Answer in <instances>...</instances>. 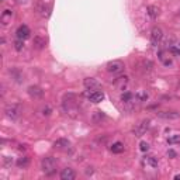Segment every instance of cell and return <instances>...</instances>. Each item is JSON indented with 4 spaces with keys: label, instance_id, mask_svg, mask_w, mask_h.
Listing matches in <instances>:
<instances>
[{
    "label": "cell",
    "instance_id": "obj_1",
    "mask_svg": "<svg viewBox=\"0 0 180 180\" xmlns=\"http://www.w3.org/2000/svg\"><path fill=\"white\" fill-rule=\"evenodd\" d=\"M41 169L45 174H52L57 169V159L53 156H47L41 160Z\"/></svg>",
    "mask_w": 180,
    "mask_h": 180
},
{
    "label": "cell",
    "instance_id": "obj_2",
    "mask_svg": "<svg viewBox=\"0 0 180 180\" xmlns=\"http://www.w3.org/2000/svg\"><path fill=\"white\" fill-rule=\"evenodd\" d=\"M21 113V106L20 104H11V106H7L6 110H4V114H6L7 118L10 120H17L20 117Z\"/></svg>",
    "mask_w": 180,
    "mask_h": 180
},
{
    "label": "cell",
    "instance_id": "obj_3",
    "mask_svg": "<svg viewBox=\"0 0 180 180\" xmlns=\"http://www.w3.org/2000/svg\"><path fill=\"white\" fill-rule=\"evenodd\" d=\"M107 72H110V73H121L124 72V64L121 61H111L107 64Z\"/></svg>",
    "mask_w": 180,
    "mask_h": 180
},
{
    "label": "cell",
    "instance_id": "obj_4",
    "mask_svg": "<svg viewBox=\"0 0 180 180\" xmlns=\"http://www.w3.org/2000/svg\"><path fill=\"white\" fill-rule=\"evenodd\" d=\"M149 124H151L149 120H142L137 127L134 128V135L135 137H142L143 134L148 131V128H149Z\"/></svg>",
    "mask_w": 180,
    "mask_h": 180
},
{
    "label": "cell",
    "instance_id": "obj_5",
    "mask_svg": "<svg viewBox=\"0 0 180 180\" xmlns=\"http://www.w3.org/2000/svg\"><path fill=\"white\" fill-rule=\"evenodd\" d=\"M87 97H89V100L92 101V103H100V101L104 100V93L103 92H100V90H92V92H86Z\"/></svg>",
    "mask_w": 180,
    "mask_h": 180
},
{
    "label": "cell",
    "instance_id": "obj_6",
    "mask_svg": "<svg viewBox=\"0 0 180 180\" xmlns=\"http://www.w3.org/2000/svg\"><path fill=\"white\" fill-rule=\"evenodd\" d=\"M162 37H163L162 30H160L159 27H154V28H152V31H151V44H152L154 47H156L158 44L160 42Z\"/></svg>",
    "mask_w": 180,
    "mask_h": 180
},
{
    "label": "cell",
    "instance_id": "obj_7",
    "mask_svg": "<svg viewBox=\"0 0 180 180\" xmlns=\"http://www.w3.org/2000/svg\"><path fill=\"white\" fill-rule=\"evenodd\" d=\"M30 34H31V31H30V28H28L25 24L20 25L18 28H17V31H16L17 38H20V40H27V38H30Z\"/></svg>",
    "mask_w": 180,
    "mask_h": 180
},
{
    "label": "cell",
    "instance_id": "obj_8",
    "mask_svg": "<svg viewBox=\"0 0 180 180\" xmlns=\"http://www.w3.org/2000/svg\"><path fill=\"white\" fill-rule=\"evenodd\" d=\"M83 84L86 89L89 90H97V89H100V82L96 79H93V77H86V79L83 80Z\"/></svg>",
    "mask_w": 180,
    "mask_h": 180
},
{
    "label": "cell",
    "instance_id": "obj_9",
    "mask_svg": "<svg viewBox=\"0 0 180 180\" xmlns=\"http://www.w3.org/2000/svg\"><path fill=\"white\" fill-rule=\"evenodd\" d=\"M128 82H130V77L128 76H120V77H117L115 80H114V86L117 87L118 90H124L125 87H127V84H128Z\"/></svg>",
    "mask_w": 180,
    "mask_h": 180
},
{
    "label": "cell",
    "instance_id": "obj_10",
    "mask_svg": "<svg viewBox=\"0 0 180 180\" xmlns=\"http://www.w3.org/2000/svg\"><path fill=\"white\" fill-rule=\"evenodd\" d=\"M158 117L165 118V120H177L180 117V113H177V111H159Z\"/></svg>",
    "mask_w": 180,
    "mask_h": 180
},
{
    "label": "cell",
    "instance_id": "obj_11",
    "mask_svg": "<svg viewBox=\"0 0 180 180\" xmlns=\"http://www.w3.org/2000/svg\"><path fill=\"white\" fill-rule=\"evenodd\" d=\"M11 18H13V10L6 9V10L2 13V16H0V23L3 24V25H7L9 23H11Z\"/></svg>",
    "mask_w": 180,
    "mask_h": 180
},
{
    "label": "cell",
    "instance_id": "obj_12",
    "mask_svg": "<svg viewBox=\"0 0 180 180\" xmlns=\"http://www.w3.org/2000/svg\"><path fill=\"white\" fill-rule=\"evenodd\" d=\"M53 147L57 148L59 151H68L70 148V142L68 139H64V138H61V139H57L53 142Z\"/></svg>",
    "mask_w": 180,
    "mask_h": 180
},
{
    "label": "cell",
    "instance_id": "obj_13",
    "mask_svg": "<svg viewBox=\"0 0 180 180\" xmlns=\"http://www.w3.org/2000/svg\"><path fill=\"white\" fill-rule=\"evenodd\" d=\"M76 177V173H75L73 169L70 167H65L62 172H61V179L62 180H73Z\"/></svg>",
    "mask_w": 180,
    "mask_h": 180
},
{
    "label": "cell",
    "instance_id": "obj_14",
    "mask_svg": "<svg viewBox=\"0 0 180 180\" xmlns=\"http://www.w3.org/2000/svg\"><path fill=\"white\" fill-rule=\"evenodd\" d=\"M27 92H28V94H30L31 97H34V99H40L44 94V90L38 86H30Z\"/></svg>",
    "mask_w": 180,
    "mask_h": 180
},
{
    "label": "cell",
    "instance_id": "obj_15",
    "mask_svg": "<svg viewBox=\"0 0 180 180\" xmlns=\"http://www.w3.org/2000/svg\"><path fill=\"white\" fill-rule=\"evenodd\" d=\"M143 163L155 169V167H158V159L155 156H145L143 158Z\"/></svg>",
    "mask_w": 180,
    "mask_h": 180
},
{
    "label": "cell",
    "instance_id": "obj_16",
    "mask_svg": "<svg viewBox=\"0 0 180 180\" xmlns=\"http://www.w3.org/2000/svg\"><path fill=\"white\" fill-rule=\"evenodd\" d=\"M158 57H159V59L163 62V65L165 66H170L172 65V59H170L169 57H166V52L165 51H159L158 52Z\"/></svg>",
    "mask_w": 180,
    "mask_h": 180
},
{
    "label": "cell",
    "instance_id": "obj_17",
    "mask_svg": "<svg viewBox=\"0 0 180 180\" xmlns=\"http://www.w3.org/2000/svg\"><path fill=\"white\" fill-rule=\"evenodd\" d=\"M134 99H135V96H134L131 92H124V93L121 94V101H123V103H125V104H127V103H132Z\"/></svg>",
    "mask_w": 180,
    "mask_h": 180
},
{
    "label": "cell",
    "instance_id": "obj_18",
    "mask_svg": "<svg viewBox=\"0 0 180 180\" xmlns=\"http://www.w3.org/2000/svg\"><path fill=\"white\" fill-rule=\"evenodd\" d=\"M110 149H111L113 154H121V152L124 151V143L123 142H114L113 145H111Z\"/></svg>",
    "mask_w": 180,
    "mask_h": 180
},
{
    "label": "cell",
    "instance_id": "obj_19",
    "mask_svg": "<svg viewBox=\"0 0 180 180\" xmlns=\"http://www.w3.org/2000/svg\"><path fill=\"white\" fill-rule=\"evenodd\" d=\"M147 11H148V16H149L151 18H156L158 14H159V9H158L156 6H148Z\"/></svg>",
    "mask_w": 180,
    "mask_h": 180
},
{
    "label": "cell",
    "instance_id": "obj_20",
    "mask_svg": "<svg viewBox=\"0 0 180 180\" xmlns=\"http://www.w3.org/2000/svg\"><path fill=\"white\" fill-rule=\"evenodd\" d=\"M135 99H137L138 101H147L148 99H149V94H148L147 92H143V90H139V92L135 93Z\"/></svg>",
    "mask_w": 180,
    "mask_h": 180
},
{
    "label": "cell",
    "instance_id": "obj_21",
    "mask_svg": "<svg viewBox=\"0 0 180 180\" xmlns=\"http://www.w3.org/2000/svg\"><path fill=\"white\" fill-rule=\"evenodd\" d=\"M45 44H47V41L44 40V38H41V37H35V38H34V47L38 48V49H41V48L45 47Z\"/></svg>",
    "mask_w": 180,
    "mask_h": 180
},
{
    "label": "cell",
    "instance_id": "obj_22",
    "mask_svg": "<svg viewBox=\"0 0 180 180\" xmlns=\"http://www.w3.org/2000/svg\"><path fill=\"white\" fill-rule=\"evenodd\" d=\"M28 165H30V159H28V158L27 156H23V158H20V159L17 160V166L18 167H27L28 166Z\"/></svg>",
    "mask_w": 180,
    "mask_h": 180
},
{
    "label": "cell",
    "instance_id": "obj_23",
    "mask_svg": "<svg viewBox=\"0 0 180 180\" xmlns=\"http://www.w3.org/2000/svg\"><path fill=\"white\" fill-rule=\"evenodd\" d=\"M167 143L169 145H174V143H180V135L176 134V135H172V137L167 138Z\"/></svg>",
    "mask_w": 180,
    "mask_h": 180
},
{
    "label": "cell",
    "instance_id": "obj_24",
    "mask_svg": "<svg viewBox=\"0 0 180 180\" xmlns=\"http://www.w3.org/2000/svg\"><path fill=\"white\" fill-rule=\"evenodd\" d=\"M24 48V40H20V38H17L14 41V49L16 51H23Z\"/></svg>",
    "mask_w": 180,
    "mask_h": 180
},
{
    "label": "cell",
    "instance_id": "obj_25",
    "mask_svg": "<svg viewBox=\"0 0 180 180\" xmlns=\"http://www.w3.org/2000/svg\"><path fill=\"white\" fill-rule=\"evenodd\" d=\"M152 66H154V64H152L151 61H143V62H142V69H143V72H149V70L152 69Z\"/></svg>",
    "mask_w": 180,
    "mask_h": 180
},
{
    "label": "cell",
    "instance_id": "obj_26",
    "mask_svg": "<svg viewBox=\"0 0 180 180\" xmlns=\"http://www.w3.org/2000/svg\"><path fill=\"white\" fill-rule=\"evenodd\" d=\"M139 149L142 151V152H148V149H149V143L145 142V141H142V142L139 143Z\"/></svg>",
    "mask_w": 180,
    "mask_h": 180
},
{
    "label": "cell",
    "instance_id": "obj_27",
    "mask_svg": "<svg viewBox=\"0 0 180 180\" xmlns=\"http://www.w3.org/2000/svg\"><path fill=\"white\" fill-rule=\"evenodd\" d=\"M170 52L174 53V55H177V57H180V49L177 47H174V45H172V47H170Z\"/></svg>",
    "mask_w": 180,
    "mask_h": 180
},
{
    "label": "cell",
    "instance_id": "obj_28",
    "mask_svg": "<svg viewBox=\"0 0 180 180\" xmlns=\"http://www.w3.org/2000/svg\"><path fill=\"white\" fill-rule=\"evenodd\" d=\"M42 114H44V115H49V114H51V108H49V107L42 108Z\"/></svg>",
    "mask_w": 180,
    "mask_h": 180
},
{
    "label": "cell",
    "instance_id": "obj_29",
    "mask_svg": "<svg viewBox=\"0 0 180 180\" xmlns=\"http://www.w3.org/2000/svg\"><path fill=\"white\" fill-rule=\"evenodd\" d=\"M167 155H169V156H170V158H174V156H176V152H174V151H173V149H170V151H169V152H167Z\"/></svg>",
    "mask_w": 180,
    "mask_h": 180
},
{
    "label": "cell",
    "instance_id": "obj_30",
    "mask_svg": "<svg viewBox=\"0 0 180 180\" xmlns=\"http://www.w3.org/2000/svg\"><path fill=\"white\" fill-rule=\"evenodd\" d=\"M174 180H180V174H176V176H174Z\"/></svg>",
    "mask_w": 180,
    "mask_h": 180
},
{
    "label": "cell",
    "instance_id": "obj_31",
    "mask_svg": "<svg viewBox=\"0 0 180 180\" xmlns=\"http://www.w3.org/2000/svg\"><path fill=\"white\" fill-rule=\"evenodd\" d=\"M2 2H3V0H2Z\"/></svg>",
    "mask_w": 180,
    "mask_h": 180
}]
</instances>
